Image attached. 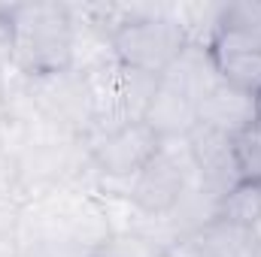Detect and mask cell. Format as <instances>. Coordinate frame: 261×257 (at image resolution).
<instances>
[{
  "label": "cell",
  "mask_w": 261,
  "mask_h": 257,
  "mask_svg": "<svg viewBox=\"0 0 261 257\" xmlns=\"http://www.w3.org/2000/svg\"><path fill=\"white\" fill-rule=\"evenodd\" d=\"M12 21V67L31 79L61 73L76 58V18L64 3H15Z\"/></svg>",
  "instance_id": "obj_1"
},
{
  "label": "cell",
  "mask_w": 261,
  "mask_h": 257,
  "mask_svg": "<svg viewBox=\"0 0 261 257\" xmlns=\"http://www.w3.org/2000/svg\"><path fill=\"white\" fill-rule=\"evenodd\" d=\"M79 73L85 76L88 97H91V130L85 142L103 133H113L125 124L143 121L155 97V88L161 82V76L130 70V67L119 64L113 55L91 67H82Z\"/></svg>",
  "instance_id": "obj_2"
},
{
  "label": "cell",
  "mask_w": 261,
  "mask_h": 257,
  "mask_svg": "<svg viewBox=\"0 0 261 257\" xmlns=\"http://www.w3.org/2000/svg\"><path fill=\"white\" fill-rule=\"evenodd\" d=\"M186 46H189V37L179 18L173 15V9L167 6H152L146 15L125 21L110 37V49L119 64L152 73V76H161L179 58Z\"/></svg>",
  "instance_id": "obj_3"
},
{
  "label": "cell",
  "mask_w": 261,
  "mask_h": 257,
  "mask_svg": "<svg viewBox=\"0 0 261 257\" xmlns=\"http://www.w3.org/2000/svg\"><path fill=\"white\" fill-rule=\"evenodd\" d=\"M192 157L186 148V139H167L161 145V151L128 182V197L130 203L149 215V218H167L176 203L182 200L186 185L192 179Z\"/></svg>",
  "instance_id": "obj_4"
},
{
  "label": "cell",
  "mask_w": 261,
  "mask_h": 257,
  "mask_svg": "<svg viewBox=\"0 0 261 257\" xmlns=\"http://www.w3.org/2000/svg\"><path fill=\"white\" fill-rule=\"evenodd\" d=\"M24 97H28L31 109L37 112V118L88 139L91 97H88L85 76L76 67L61 70V73H46V76L24 79Z\"/></svg>",
  "instance_id": "obj_5"
},
{
  "label": "cell",
  "mask_w": 261,
  "mask_h": 257,
  "mask_svg": "<svg viewBox=\"0 0 261 257\" xmlns=\"http://www.w3.org/2000/svg\"><path fill=\"white\" fill-rule=\"evenodd\" d=\"M164 139L149 127L146 121H134L125 127L103 133L97 139L88 142L91 148V160L100 173V179H113V182H130L158 151H161Z\"/></svg>",
  "instance_id": "obj_6"
},
{
  "label": "cell",
  "mask_w": 261,
  "mask_h": 257,
  "mask_svg": "<svg viewBox=\"0 0 261 257\" xmlns=\"http://www.w3.org/2000/svg\"><path fill=\"white\" fill-rule=\"evenodd\" d=\"M186 148H189V157H192V167H195V176L200 179V185L210 194H216L219 200L225 194H231L237 185H243L228 133L197 124L186 136Z\"/></svg>",
  "instance_id": "obj_7"
},
{
  "label": "cell",
  "mask_w": 261,
  "mask_h": 257,
  "mask_svg": "<svg viewBox=\"0 0 261 257\" xmlns=\"http://www.w3.org/2000/svg\"><path fill=\"white\" fill-rule=\"evenodd\" d=\"M261 121V103L258 97L228 85V82H219L203 100H200V124L213 130H222L228 136H237L246 127L258 124Z\"/></svg>",
  "instance_id": "obj_8"
},
{
  "label": "cell",
  "mask_w": 261,
  "mask_h": 257,
  "mask_svg": "<svg viewBox=\"0 0 261 257\" xmlns=\"http://www.w3.org/2000/svg\"><path fill=\"white\" fill-rule=\"evenodd\" d=\"M143 121L155 130L164 142L167 139H186L200 124V106L195 100H189L182 91H176L173 85L158 82L155 97H152Z\"/></svg>",
  "instance_id": "obj_9"
},
{
  "label": "cell",
  "mask_w": 261,
  "mask_h": 257,
  "mask_svg": "<svg viewBox=\"0 0 261 257\" xmlns=\"http://www.w3.org/2000/svg\"><path fill=\"white\" fill-rule=\"evenodd\" d=\"M210 52H261V3H222Z\"/></svg>",
  "instance_id": "obj_10"
},
{
  "label": "cell",
  "mask_w": 261,
  "mask_h": 257,
  "mask_svg": "<svg viewBox=\"0 0 261 257\" xmlns=\"http://www.w3.org/2000/svg\"><path fill=\"white\" fill-rule=\"evenodd\" d=\"M161 82L173 85L176 91H182L189 100H195L200 106V100L222 82V76H219V67H216V58H213L210 46L189 43L179 52V58L161 73Z\"/></svg>",
  "instance_id": "obj_11"
},
{
  "label": "cell",
  "mask_w": 261,
  "mask_h": 257,
  "mask_svg": "<svg viewBox=\"0 0 261 257\" xmlns=\"http://www.w3.org/2000/svg\"><path fill=\"white\" fill-rule=\"evenodd\" d=\"M195 257H249V242H246V227H237L225 218L210 221L189 239H182Z\"/></svg>",
  "instance_id": "obj_12"
},
{
  "label": "cell",
  "mask_w": 261,
  "mask_h": 257,
  "mask_svg": "<svg viewBox=\"0 0 261 257\" xmlns=\"http://www.w3.org/2000/svg\"><path fill=\"white\" fill-rule=\"evenodd\" d=\"M222 82L261 97V52H228V55H213Z\"/></svg>",
  "instance_id": "obj_13"
},
{
  "label": "cell",
  "mask_w": 261,
  "mask_h": 257,
  "mask_svg": "<svg viewBox=\"0 0 261 257\" xmlns=\"http://www.w3.org/2000/svg\"><path fill=\"white\" fill-rule=\"evenodd\" d=\"M219 218L237 224V227H249L261 218V191L258 185H237L231 194H225L219 200Z\"/></svg>",
  "instance_id": "obj_14"
},
{
  "label": "cell",
  "mask_w": 261,
  "mask_h": 257,
  "mask_svg": "<svg viewBox=\"0 0 261 257\" xmlns=\"http://www.w3.org/2000/svg\"><path fill=\"white\" fill-rule=\"evenodd\" d=\"M231 145H234L240 182L261 185V121L246 127L243 133H237V136H231Z\"/></svg>",
  "instance_id": "obj_15"
},
{
  "label": "cell",
  "mask_w": 261,
  "mask_h": 257,
  "mask_svg": "<svg viewBox=\"0 0 261 257\" xmlns=\"http://www.w3.org/2000/svg\"><path fill=\"white\" fill-rule=\"evenodd\" d=\"M164 245L143 233H113L91 257H164Z\"/></svg>",
  "instance_id": "obj_16"
},
{
  "label": "cell",
  "mask_w": 261,
  "mask_h": 257,
  "mask_svg": "<svg viewBox=\"0 0 261 257\" xmlns=\"http://www.w3.org/2000/svg\"><path fill=\"white\" fill-rule=\"evenodd\" d=\"M246 242H249V257H261V218L246 227Z\"/></svg>",
  "instance_id": "obj_17"
},
{
  "label": "cell",
  "mask_w": 261,
  "mask_h": 257,
  "mask_svg": "<svg viewBox=\"0 0 261 257\" xmlns=\"http://www.w3.org/2000/svg\"><path fill=\"white\" fill-rule=\"evenodd\" d=\"M164 257H195V254H192V248H189L186 242H176V245H170V248L164 251Z\"/></svg>",
  "instance_id": "obj_18"
},
{
  "label": "cell",
  "mask_w": 261,
  "mask_h": 257,
  "mask_svg": "<svg viewBox=\"0 0 261 257\" xmlns=\"http://www.w3.org/2000/svg\"><path fill=\"white\" fill-rule=\"evenodd\" d=\"M6 118V94H3V85H0V124Z\"/></svg>",
  "instance_id": "obj_19"
},
{
  "label": "cell",
  "mask_w": 261,
  "mask_h": 257,
  "mask_svg": "<svg viewBox=\"0 0 261 257\" xmlns=\"http://www.w3.org/2000/svg\"><path fill=\"white\" fill-rule=\"evenodd\" d=\"M258 103H261V97H258Z\"/></svg>",
  "instance_id": "obj_20"
},
{
  "label": "cell",
  "mask_w": 261,
  "mask_h": 257,
  "mask_svg": "<svg viewBox=\"0 0 261 257\" xmlns=\"http://www.w3.org/2000/svg\"><path fill=\"white\" fill-rule=\"evenodd\" d=\"M258 191H261V185H258Z\"/></svg>",
  "instance_id": "obj_21"
}]
</instances>
